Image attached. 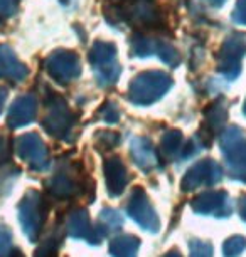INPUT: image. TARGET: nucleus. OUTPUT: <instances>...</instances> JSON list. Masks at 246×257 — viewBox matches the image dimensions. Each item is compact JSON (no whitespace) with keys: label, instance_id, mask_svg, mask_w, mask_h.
<instances>
[{"label":"nucleus","instance_id":"nucleus-1","mask_svg":"<svg viewBox=\"0 0 246 257\" xmlns=\"http://www.w3.org/2000/svg\"><path fill=\"white\" fill-rule=\"evenodd\" d=\"M27 74V69L16 59L14 52L7 46H0V77L9 81H21Z\"/></svg>","mask_w":246,"mask_h":257},{"label":"nucleus","instance_id":"nucleus-2","mask_svg":"<svg viewBox=\"0 0 246 257\" xmlns=\"http://www.w3.org/2000/svg\"><path fill=\"white\" fill-rule=\"evenodd\" d=\"M34 103L31 98H19L16 103L12 104L11 113H9V124L12 128H19L24 123H29L32 118Z\"/></svg>","mask_w":246,"mask_h":257},{"label":"nucleus","instance_id":"nucleus-3","mask_svg":"<svg viewBox=\"0 0 246 257\" xmlns=\"http://www.w3.org/2000/svg\"><path fill=\"white\" fill-rule=\"evenodd\" d=\"M16 11V0H0V22L6 21Z\"/></svg>","mask_w":246,"mask_h":257},{"label":"nucleus","instance_id":"nucleus-4","mask_svg":"<svg viewBox=\"0 0 246 257\" xmlns=\"http://www.w3.org/2000/svg\"><path fill=\"white\" fill-rule=\"evenodd\" d=\"M9 244H11V235L4 227H0V254H4L9 249Z\"/></svg>","mask_w":246,"mask_h":257},{"label":"nucleus","instance_id":"nucleus-5","mask_svg":"<svg viewBox=\"0 0 246 257\" xmlns=\"http://www.w3.org/2000/svg\"><path fill=\"white\" fill-rule=\"evenodd\" d=\"M6 98H7V91L4 88H0V111L4 108V103H6Z\"/></svg>","mask_w":246,"mask_h":257}]
</instances>
